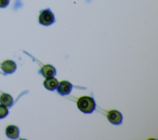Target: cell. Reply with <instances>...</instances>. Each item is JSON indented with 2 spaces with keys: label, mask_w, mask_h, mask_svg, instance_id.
Wrapping results in <instances>:
<instances>
[{
  "label": "cell",
  "mask_w": 158,
  "mask_h": 140,
  "mask_svg": "<svg viewBox=\"0 0 158 140\" xmlns=\"http://www.w3.org/2000/svg\"><path fill=\"white\" fill-rule=\"evenodd\" d=\"M78 109L84 113H91L96 109V102L93 97L84 96L79 97L77 101Z\"/></svg>",
  "instance_id": "6da1fadb"
},
{
  "label": "cell",
  "mask_w": 158,
  "mask_h": 140,
  "mask_svg": "<svg viewBox=\"0 0 158 140\" xmlns=\"http://www.w3.org/2000/svg\"><path fill=\"white\" fill-rule=\"evenodd\" d=\"M39 23L44 26H49L56 22L55 17L49 8L43 9L39 15Z\"/></svg>",
  "instance_id": "7a4b0ae2"
},
{
  "label": "cell",
  "mask_w": 158,
  "mask_h": 140,
  "mask_svg": "<svg viewBox=\"0 0 158 140\" xmlns=\"http://www.w3.org/2000/svg\"><path fill=\"white\" fill-rule=\"evenodd\" d=\"M106 116L108 120L113 125H120L122 123L123 115L121 112L117 110H109L107 112Z\"/></svg>",
  "instance_id": "3957f363"
},
{
  "label": "cell",
  "mask_w": 158,
  "mask_h": 140,
  "mask_svg": "<svg viewBox=\"0 0 158 140\" xmlns=\"http://www.w3.org/2000/svg\"><path fill=\"white\" fill-rule=\"evenodd\" d=\"M73 88L72 83L67 80H62L60 81L57 87V93L61 96H66L69 94Z\"/></svg>",
  "instance_id": "277c9868"
},
{
  "label": "cell",
  "mask_w": 158,
  "mask_h": 140,
  "mask_svg": "<svg viewBox=\"0 0 158 140\" xmlns=\"http://www.w3.org/2000/svg\"><path fill=\"white\" fill-rule=\"evenodd\" d=\"M59 84L58 80L54 78V76L46 77L43 81V85L44 88L49 91H54Z\"/></svg>",
  "instance_id": "5b68a950"
},
{
  "label": "cell",
  "mask_w": 158,
  "mask_h": 140,
  "mask_svg": "<svg viewBox=\"0 0 158 140\" xmlns=\"http://www.w3.org/2000/svg\"><path fill=\"white\" fill-rule=\"evenodd\" d=\"M56 68L50 64H46L43 65L40 73L44 76V77H49V76H54L56 75Z\"/></svg>",
  "instance_id": "8992f818"
},
{
  "label": "cell",
  "mask_w": 158,
  "mask_h": 140,
  "mask_svg": "<svg viewBox=\"0 0 158 140\" xmlns=\"http://www.w3.org/2000/svg\"><path fill=\"white\" fill-rule=\"evenodd\" d=\"M2 70L7 73H13L17 68L15 63L10 60H7L4 61L1 65Z\"/></svg>",
  "instance_id": "52a82bcc"
},
{
  "label": "cell",
  "mask_w": 158,
  "mask_h": 140,
  "mask_svg": "<svg viewBox=\"0 0 158 140\" xmlns=\"http://www.w3.org/2000/svg\"><path fill=\"white\" fill-rule=\"evenodd\" d=\"M6 133L9 138L16 139L19 136V130L15 125H9L6 129Z\"/></svg>",
  "instance_id": "ba28073f"
},
{
  "label": "cell",
  "mask_w": 158,
  "mask_h": 140,
  "mask_svg": "<svg viewBox=\"0 0 158 140\" xmlns=\"http://www.w3.org/2000/svg\"><path fill=\"white\" fill-rule=\"evenodd\" d=\"M0 102L5 106L9 107L13 103V99L12 96L8 94H2L0 96Z\"/></svg>",
  "instance_id": "9c48e42d"
},
{
  "label": "cell",
  "mask_w": 158,
  "mask_h": 140,
  "mask_svg": "<svg viewBox=\"0 0 158 140\" xmlns=\"http://www.w3.org/2000/svg\"><path fill=\"white\" fill-rule=\"evenodd\" d=\"M8 114V110L7 107L2 105L0 104V118L5 117Z\"/></svg>",
  "instance_id": "30bf717a"
},
{
  "label": "cell",
  "mask_w": 158,
  "mask_h": 140,
  "mask_svg": "<svg viewBox=\"0 0 158 140\" xmlns=\"http://www.w3.org/2000/svg\"><path fill=\"white\" fill-rule=\"evenodd\" d=\"M9 2V0H0V7H6Z\"/></svg>",
  "instance_id": "8fae6325"
}]
</instances>
